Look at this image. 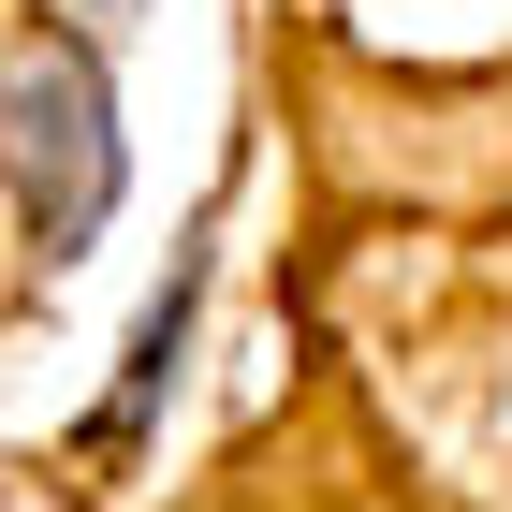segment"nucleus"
I'll use <instances>...</instances> for the list:
<instances>
[{
	"instance_id": "1",
	"label": "nucleus",
	"mask_w": 512,
	"mask_h": 512,
	"mask_svg": "<svg viewBox=\"0 0 512 512\" xmlns=\"http://www.w3.org/2000/svg\"><path fill=\"white\" fill-rule=\"evenodd\" d=\"M118 220V103L74 30L15 44V249L30 264H88V235Z\"/></svg>"
},
{
	"instance_id": "2",
	"label": "nucleus",
	"mask_w": 512,
	"mask_h": 512,
	"mask_svg": "<svg viewBox=\"0 0 512 512\" xmlns=\"http://www.w3.org/2000/svg\"><path fill=\"white\" fill-rule=\"evenodd\" d=\"M191 293H205V264H176V293H161L147 337H132V381H118V410H103V439H132L161 410V381H176V352H191Z\"/></svg>"
}]
</instances>
